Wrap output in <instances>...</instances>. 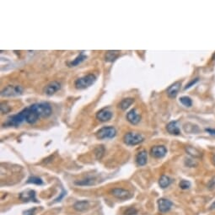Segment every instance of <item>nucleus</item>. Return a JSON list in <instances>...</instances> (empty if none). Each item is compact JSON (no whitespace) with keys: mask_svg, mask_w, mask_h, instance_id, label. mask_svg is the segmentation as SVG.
<instances>
[{"mask_svg":"<svg viewBox=\"0 0 215 215\" xmlns=\"http://www.w3.org/2000/svg\"><path fill=\"white\" fill-rule=\"evenodd\" d=\"M95 80H96V77L95 74H90L76 79L74 82V86L78 89H84L91 86L95 82Z\"/></svg>","mask_w":215,"mask_h":215,"instance_id":"obj_1","label":"nucleus"},{"mask_svg":"<svg viewBox=\"0 0 215 215\" xmlns=\"http://www.w3.org/2000/svg\"><path fill=\"white\" fill-rule=\"evenodd\" d=\"M144 140V138L143 137V135L137 133H133V132L126 133L123 137L124 143L126 145L129 146L138 145L139 144H141Z\"/></svg>","mask_w":215,"mask_h":215,"instance_id":"obj_2","label":"nucleus"},{"mask_svg":"<svg viewBox=\"0 0 215 215\" xmlns=\"http://www.w3.org/2000/svg\"><path fill=\"white\" fill-rule=\"evenodd\" d=\"M32 106L36 111V112L39 114V116L41 117H43V118H46V117L50 116L52 112L50 104H48L46 102L36 103V104H33Z\"/></svg>","mask_w":215,"mask_h":215,"instance_id":"obj_3","label":"nucleus"},{"mask_svg":"<svg viewBox=\"0 0 215 215\" xmlns=\"http://www.w3.org/2000/svg\"><path fill=\"white\" fill-rule=\"evenodd\" d=\"M116 128L113 126H104L101 128L100 130H98L96 133H95V136L96 138L100 140L102 139H112L116 136Z\"/></svg>","mask_w":215,"mask_h":215,"instance_id":"obj_4","label":"nucleus"},{"mask_svg":"<svg viewBox=\"0 0 215 215\" xmlns=\"http://www.w3.org/2000/svg\"><path fill=\"white\" fill-rule=\"evenodd\" d=\"M23 88L19 85H8L1 92V95L4 97H14L22 95Z\"/></svg>","mask_w":215,"mask_h":215,"instance_id":"obj_5","label":"nucleus"},{"mask_svg":"<svg viewBox=\"0 0 215 215\" xmlns=\"http://www.w3.org/2000/svg\"><path fill=\"white\" fill-rule=\"evenodd\" d=\"M23 111L25 112V121L27 123H29V124H34V123H36L39 120V118L41 117L39 116V114L36 112V111L32 106V105L31 106L24 109Z\"/></svg>","mask_w":215,"mask_h":215,"instance_id":"obj_6","label":"nucleus"},{"mask_svg":"<svg viewBox=\"0 0 215 215\" xmlns=\"http://www.w3.org/2000/svg\"><path fill=\"white\" fill-rule=\"evenodd\" d=\"M25 121V112H24V111H22L19 113L9 116L6 122L4 123V125L9 126H19Z\"/></svg>","mask_w":215,"mask_h":215,"instance_id":"obj_7","label":"nucleus"},{"mask_svg":"<svg viewBox=\"0 0 215 215\" xmlns=\"http://www.w3.org/2000/svg\"><path fill=\"white\" fill-rule=\"evenodd\" d=\"M111 193L112 196L118 198V199H121V200H126V199H128L132 196V194L129 191L122 189V188H119V187H116V188H114V189L111 190Z\"/></svg>","mask_w":215,"mask_h":215,"instance_id":"obj_8","label":"nucleus"},{"mask_svg":"<svg viewBox=\"0 0 215 215\" xmlns=\"http://www.w3.org/2000/svg\"><path fill=\"white\" fill-rule=\"evenodd\" d=\"M19 199L23 202H38L36 198V191L33 190H26L19 194Z\"/></svg>","mask_w":215,"mask_h":215,"instance_id":"obj_9","label":"nucleus"},{"mask_svg":"<svg viewBox=\"0 0 215 215\" xmlns=\"http://www.w3.org/2000/svg\"><path fill=\"white\" fill-rule=\"evenodd\" d=\"M61 89V84L57 81H52L50 82L43 89L44 94L46 95H54L56 92H57Z\"/></svg>","mask_w":215,"mask_h":215,"instance_id":"obj_10","label":"nucleus"},{"mask_svg":"<svg viewBox=\"0 0 215 215\" xmlns=\"http://www.w3.org/2000/svg\"><path fill=\"white\" fill-rule=\"evenodd\" d=\"M167 153L166 148L163 145L154 146L150 150V154L154 158L161 159L165 156Z\"/></svg>","mask_w":215,"mask_h":215,"instance_id":"obj_11","label":"nucleus"},{"mask_svg":"<svg viewBox=\"0 0 215 215\" xmlns=\"http://www.w3.org/2000/svg\"><path fill=\"white\" fill-rule=\"evenodd\" d=\"M111 117H112V112L107 108L101 109V111H99L96 113V118L103 122L110 121L111 119Z\"/></svg>","mask_w":215,"mask_h":215,"instance_id":"obj_12","label":"nucleus"},{"mask_svg":"<svg viewBox=\"0 0 215 215\" xmlns=\"http://www.w3.org/2000/svg\"><path fill=\"white\" fill-rule=\"evenodd\" d=\"M158 206L159 210L161 213H167L171 209L173 203L166 198H160L158 200Z\"/></svg>","mask_w":215,"mask_h":215,"instance_id":"obj_13","label":"nucleus"},{"mask_svg":"<svg viewBox=\"0 0 215 215\" xmlns=\"http://www.w3.org/2000/svg\"><path fill=\"white\" fill-rule=\"evenodd\" d=\"M126 120L133 125H137L141 121V116L136 111V109H133L126 114Z\"/></svg>","mask_w":215,"mask_h":215,"instance_id":"obj_14","label":"nucleus"},{"mask_svg":"<svg viewBox=\"0 0 215 215\" xmlns=\"http://www.w3.org/2000/svg\"><path fill=\"white\" fill-rule=\"evenodd\" d=\"M181 83L180 81L175 82L172 84L169 88L166 89L167 95L170 98H176V95H178L180 89H181Z\"/></svg>","mask_w":215,"mask_h":215,"instance_id":"obj_15","label":"nucleus"},{"mask_svg":"<svg viewBox=\"0 0 215 215\" xmlns=\"http://www.w3.org/2000/svg\"><path fill=\"white\" fill-rule=\"evenodd\" d=\"M166 130L169 133H171L172 135H176L178 136L181 134V130L179 128V126L177 125L176 121H171L166 125Z\"/></svg>","mask_w":215,"mask_h":215,"instance_id":"obj_16","label":"nucleus"},{"mask_svg":"<svg viewBox=\"0 0 215 215\" xmlns=\"http://www.w3.org/2000/svg\"><path fill=\"white\" fill-rule=\"evenodd\" d=\"M147 160H148V153L144 149L139 152L138 154L136 155V162L140 166L145 165L147 164Z\"/></svg>","mask_w":215,"mask_h":215,"instance_id":"obj_17","label":"nucleus"},{"mask_svg":"<svg viewBox=\"0 0 215 215\" xmlns=\"http://www.w3.org/2000/svg\"><path fill=\"white\" fill-rule=\"evenodd\" d=\"M119 54H120L119 51H107L105 54V61L107 63L114 62L119 57Z\"/></svg>","mask_w":215,"mask_h":215,"instance_id":"obj_18","label":"nucleus"},{"mask_svg":"<svg viewBox=\"0 0 215 215\" xmlns=\"http://www.w3.org/2000/svg\"><path fill=\"white\" fill-rule=\"evenodd\" d=\"M89 202L88 201H78L74 205V209L79 212L85 211L86 209H89Z\"/></svg>","mask_w":215,"mask_h":215,"instance_id":"obj_19","label":"nucleus"},{"mask_svg":"<svg viewBox=\"0 0 215 215\" xmlns=\"http://www.w3.org/2000/svg\"><path fill=\"white\" fill-rule=\"evenodd\" d=\"M133 103H134V99L133 98H126V99H123L119 103L118 107L124 111V110H126L128 107H130Z\"/></svg>","mask_w":215,"mask_h":215,"instance_id":"obj_20","label":"nucleus"},{"mask_svg":"<svg viewBox=\"0 0 215 215\" xmlns=\"http://www.w3.org/2000/svg\"><path fill=\"white\" fill-rule=\"evenodd\" d=\"M186 151L187 152L188 154H190L191 156H192L194 158H201L202 155V153L199 151L197 149L191 147V146H188V147L186 148Z\"/></svg>","mask_w":215,"mask_h":215,"instance_id":"obj_21","label":"nucleus"},{"mask_svg":"<svg viewBox=\"0 0 215 215\" xmlns=\"http://www.w3.org/2000/svg\"><path fill=\"white\" fill-rule=\"evenodd\" d=\"M171 179L169 176H165V175L161 176V177L159 178V184L160 187L163 188V189L166 188V187H168V186L171 185Z\"/></svg>","mask_w":215,"mask_h":215,"instance_id":"obj_22","label":"nucleus"},{"mask_svg":"<svg viewBox=\"0 0 215 215\" xmlns=\"http://www.w3.org/2000/svg\"><path fill=\"white\" fill-rule=\"evenodd\" d=\"M95 183V179L92 177H89L86 179H84L81 181H77L74 182L77 186H92Z\"/></svg>","mask_w":215,"mask_h":215,"instance_id":"obj_23","label":"nucleus"},{"mask_svg":"<svg viewBox=\"0 0 215 215\" xmlns=\"http://www.w3.org/2000/svg\"><path fill=\"white\" fill-rule=\"evenodd\" d=\"M86 56L83 53V52H81L78 57H76L75 59H74L72 62H69V63H68L69 64V67H75V66H77V65H79V63H81L83 62V61H84L85 59H86Z\"/></svg>","mask_w":215,"mask_h":215,"instance_id":"obj_24","label":"nucleus"},{"mask_svg":"<svg viewBox=\"0 0 215 215\" xmlns=\"http://www.w3.org/2000/svg\"><path fill=\"white\" fill-rule=\"evenodd\" d=\"M180 102L186 107H191L192 106V101L188 96H181L180 98Z\"/></svg>","mask_w":215,"mask_h":215,"instance_id":"obj_25","label":"nucleus"},{"mask_svg":"<svg viewBox=\"0 0 215 215\" xmlns=\"http://www.w3.org/2000/svg\"><path fill=\"white\" fill-rule=\"evenodd\" d=\"M195 128H196V129H199L198 126H196V125H194V124L192 125V126H189V124H188V123H186V124L184 125V130H185L186 133H198V131L195 130Z\"/></svg>","mask_w":215,"mask_h":215,"instance_id":"obj_26","label":"nucleus"},{"mask_svg":"<svg viewBox=\"0 0 215 215\" xmlns=\"http://www.w3.org/2000/svg\"><path fill=\"white\" fill-rule=\"evenodd\" d=\"M95 153L96 159H101L103 157L104 154H105V148H104L102 145L98 146V147L95 149Z\"/></svg>","mask_w":215,"mask_h":215,"instance_id":"obj_27","label":"nucleus"},{"mask_svg":"<svg viewBox=\"0 0 215 215\" xmlns=\"http://www.w3.org/2000/svg\"><path fill=\"white\" fill-rule=\"evenodd\" d=\"M27 183L36 184V185H42L43 181H42V180L41 178H39L37 176H31L28 179Z\"/></svg>","mask_w":215,"mask_h":215,"instance_id":"obj_28","label":"nucleus"},{"mask_svg":"<svg viewBox=\"0 0 215 215\" xmlns=\"http://www.w3.org/2000/svg\"><path fill=\"white\" fill-rule=\"evenodd\" d=\"M179 186L182 190L189 189L191 187V182L188 181H186V180H182V181H181V182L179 184Z\"/></svg>","mask_w":215,"mask_h":215,"instance_id":"obj_29","label":"nucleus"},{"mask_svg":"<svg viewBox=\"0 0 215 215\" xmlns=\"http://www.w3.org/2000/svg\"><path fill=\"white\" fill-rule=\"evenodd\" d=\"M137 214H138V211L134 208H128L124 213L125 215H136Z\"/></svg>","mask_w":215,"mask_h":215,"instance_id":"obj_30","label":"nucleus"},{"mask_svg":"<svg viewBox=\"0 0 215 215\" xmlns=\"http://www.w3.org/2000/svg\"><path fill=\"white\" fill-rule=\"evenodd\" d=\"M10 111V108L9 107L5 104H1V111L3 113H7Z\"/></svg>","mask_w":215,"mask_h":215,"instance_id":"obj_31","label":"nucleus"},{"mask_svg":"<svg viewBox=\"0 0 215 215\" xmlns=\"http://www.w3.org/2000/svg\"><path fill=\"white\" fill-rule=\"evenodd\" d=\"M197 81H198V79H197V78H196V79H192V80H191V81L188 84H186V86L185 87V89H187L191 88V87L192 85H194V84H195Z\"/></svg>","mask_w":215,"mask_h":215,"instance_id":"obj_32","label":"nucleus"},{"mask_svg":"<svg viewBox=\"0 0 215 215\" xmlns=\"http://www.w3.org/2000/svg\"><path fill=\"white\" fill-rule=\"evenodd\" d=\"M35 212H36L35 208L31 209H28V210H26V211L24 212V215H34L35 214Z\"/></svg>","mask_w":215,"mask_h":215,"instance_id":"obj_33","label":"nucleus"},{"mask_svg":"<svg viewBox=\"0 0 215 215\" xmlns=\"http://www.w3.org/2000/svg\"><path fill=\"white\" fill-rule=\"evenodd\" d=\"M206 132H208L209 134L215 136V129H212V128H206Z\"/></svg>","mask_w":215,"mask_h":215,"instance_id":"obj_34","label":"nucleus"},{"mask_svg":"<svg viewBox=\"0 0 215 215\" xmlns=\"http://www.w3.org/2000/svg\"><path fill=\"white\" fill-rule=\"evenodd\" d=\"M65 193H66V192H65V191H63V193H62V195H61V196H60V197H58V198H57V199L55 200V202H58V201H60V200L62 199V197H63V196H64V194H65Z\"/></svg>","mask_w":215,"mask_h":215,"instance_id":"obj_35","label":"nucleus"},{"mask_svg":"<svg viewBox=\"0 0 215 215\" xmlns=\"http://www.w3.org/2000/svg\"><path fill=\"white\" fill-rule=\"evenodd\" d=\"M215 209V202L211 205V207H210V210H212V209Z\"/></svg>","mask_w":215,"mask_h":215,"instance_id":"obj_36","label":"nucleus"},{"mask_svg":"<svg viewBox=\"0 0 215 215\" xmlns=\"http://www.w3.org/2000/svg\"><path fill=\"white\" fill-rule=\"evenodd\" d=\"M213 162H214V164L215 165V154L214 155V157H213Z\"/></svg>","mask_w":215,"mask_h":215,"instance_id":"obj_37","label":"nucleus"}]
</instances>
